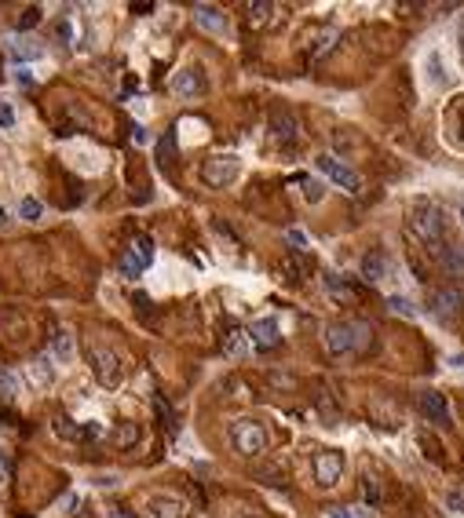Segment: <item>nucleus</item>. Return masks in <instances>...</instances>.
Instances as JSON below:
<instances>
[{
    "label": "nucleus",
    "instance_id": "a211bd4d",
    "mask_svg": "<svg viewBox=\"0 0 464 518\" xmlns=\"http://www.w3.org/2000/svg\"><path fill=\"white\" fill-rule=\"evenodd\" d=\"M270 121H275V135H278L282 142H293L296 128H293V117H289V113H285V110H275V117H270Z\"/></svg>",
    "mask_w": 464,
    "mask_h": 518
},
{
    "label": "nucleus",
    "instance_id": "0eeeda50",
    "mask_svg": "<svg viewBox=\"0 0 464 518\" xmlns=\"http://www.w3.org/2000/svg\"><path fill=\"white\" fill-rule=\"evenodd\" d=\"M344 475V457L337 449H322V452H314V478L322 489H329V485H337Z\"/></svg>",
    "mask_w": 464,
    "mask_h": 518
},
{
    "label": "nucleus",
    "instance_id": "393cba45",
    "mask_svg": "<svg viewBox=\"0 0 464 518\" xmlns=\"http://www.w3.org/2000/svg\"><path fill=\"white\" fill-rule=\"evenodd\" d=\"M15 394H19V380L8 369H0V398H15Z\"/></svg>",
    "mask_w": 464,
    "mask_h": 518
},
{
    "label": "nucleus",
    "instance_id": "f257e3e1",
    "mask_svg": "<svg viewBox=\"0 0 464 518\" xmlns=\"http://www.w3.org/2000/svg\"><path fill=\"white\" fill-rule=\"evenodd\" d=\"M322 336L329 354H362L373 343V329L365 321H329Z\"/></svg>",
    "mask_w": 464,
    "mask_h": 518
},
{
    "label": "nucleus",
    "instance_id": "e433bc0d",
    "mask_svg": "<svg viewBox=\"0 0 464 518\" xmlns=\"http://www.w3.org/2000/svg\"><path fill=\"white\" fill-rule=\"evenodd\" d=\"M461 216H464V198H461Z\"/></svg>",
    "mask_w": 464,
    "mask_h": 518
},
{
    "label": "nucleus",
    "instance_id": "7c9ffc66",
    "mask_svg": "<svg viewBox=\"0 0 464 518\" xmlns=\"http://www.w3.org/2000/svg\"><path fill=\"white\" fill-rule=\"evenodd\" d=\"M326 285H329V293H333V296H347V285H344V281H337L333 274L326 278Z\"/></svg>",
    "mask_w": 464,
    "mask_h": 518
},
{
    "label": "nucleus",
    "instance_id": "7ed1b4c3",
    "mask_svg": "<svg viewBox=\"0 0 464 518\" xmlns=\"http://www.w3.org/2000/svg\"><path fill=\"white\" fill-rule=\"evenodd\" d=\"M231 442L242 457H260V452L267 449V427L249 420V416H242V420L231 424Z\"/></svg>",
    "mask_w": 464,
    "mask_h": 518
},
{
    "label": "nucleus",
    "instance_id": "c756f323",
    "mask_svg": "<svg viewBox=\"0 0 464 518\" xmlns=\"http://www.w3.org/2000/svg\"><path fill=\"white\" fill-rule=\"evenodd\" d=\"M15 124V110L8 103H0V128H11Z\"/></svg>",
    "mask_w": 464,
    "mask_h": 518
},
{
    "label": "nucleus",
    "instance_id": "aec40b11",
    "mask_svg": "<svg viewBox=\"0 0 464 518\" xmlns=\"http://www.w3.org/2000/svg\"><path fill=\"white\" fill-rule=\"evenodd\" d=\"M362 496H365V504H370V508H380L384 493H380V482H377L373 475H365V478H362Z\"/></svg>",
    "mask_w": 464,
    "mask_h": 518
},
{
    "label": "nucleus",
    "instance_id": "bb28decb",
    "mask_svg": "<svg viewBox=\"0 0 464 518\" xmlns=\"http://www.w3.org/2000/svg\"><path fill=\"white\" fill-rule=\"evenodd\" d=\"M285 237H289V245H293V252H311V241L303 237V230H296V226H293V230L285 234Z\"/></svg>",
    "mask_w": 464,
    "mask_h": 518
},
{
    "label": "nucleus",
    "instance_id": "1a4fd4ad",
    "mask_svg": "<svg viewBox=\"0 0 464 518\" xmlns=\"http://www.w3.org/2000/svg\"><path fill=\"white\" fill-rule=\"evenodd\" d=\"M428 311L442 318V321H450L464 311V296L457 293V288H439V293H431V303H428Z\"/></svg>",
    "mask_w": 464,
    "mask_h": 518
},
{
    "label": "nucleus",
    "instance_id": "5701e85b",
    "mask_svg": "<svg viewBox=\"0 0 464 518\" xmlns=\"http://www.w3.org/2000/svg\"><path fill=\"white\" fill-rule=\"evenodd\" d=\"M270 11H275V4H267V0H260V4H249V22L252 26H263L270 19Z\"/></svg>",
    "mask_w": 464,
    "mask_h": 518
},
{
    "label": "nucleus",
    "instance_id": "f03ea898",
    "mask_svg": "<svg viewBox=\"0 0 464 518\" xmlns=\"http://www.w3.org/2000/svg\"><path fill=\"white\" fill-rule=\"evenodd\" d=\"M409 226L417 230V237L424 241L428 249H435L446 241V219L435 205H417L413 208V216H409Z\"/></svg>",
    "mask_w": 464,
    "mask_h": 518
},
{
    "label": "nucleus",
    "instance_id": "6ab92c4d",
    "mask_svg": "<svg viewBox=\"0 0 464 518\" xmlns=\"http://www.w3.org/2000/svg\"><path fill=\"white\" fill-rule=\"evenodd\" d=\"M52 354L59 362H70L73 358V336L70 332H55V339H52Z\"/></svg>",
    "mask_w": 464,
    "mask_h": 518
},
{
    "label": "nucleus",
    "instance_id": "6e6552de",
    "mask_svg": "<svg viewBox=\"0 0 464 518\" xmlns=\"http://www.w3.org/2000/svg\"><path fill=\"white\" fill-rule=\"evenodd\" d=\"M88 358H92V369H95V376H99V383H106V387H117L121 383V362H117L114 350L92 347Z\"/></svg>",
    "mask_w": 464,
    "mask_h": 518
},
{
    "label": "nucleus",
    "instance_id": "f8f14e48",
    "mask_svg": "<svg viewBox=\"0 0 464 518\" xmlns=\"http://www.w3.org/2000/svg\"><path fill=\"white\" fill-rule=\"evenodd\" d=\"M172 91L180 95V99H194V95H201V91H205V73H201L198 66L180 70V73L172 77Z\"/></svg>",
    "mask_w": 464,
    "mask_h": 518
},
{
    "label": "nucleus",
    "instance_id": "4468645a",
    "mask_svg": "<svg viewBox=\"0 0 464 518\" xmlns=\"http://www.w3.org/2000/svg\"><path fill=\"white\" fill-rule=\"evenodd\" d=\"M194 19H198V26L209 29V34H219V37L231 34V19H227L219 8H212V4H198V8H194Z\"/></svg>",
    "mask_w": 464,
    "mask_h": 518
},
{
    "label": "nucleus",
    "instance_id": "f3484780",
    "mask_svg": "<svg viewBox=\"0 0 464 518\" xmlns=\"http://www.w3.org/2000/svg\"><path fill=\"white\" fill-rule=\"evenodd\" d=\"M384 270H388V267H384V256L380 252H370V256L362 259V278L365 281H380Z\"/></svg>",
    "mask_w": 464,
    "mask_h": 518
},
{
    "label": "nucleus",
    "instance_id": "2f4dec72",
    "mask_svg": "<svg viewBox=\"0 0 464 518\" xmlns=\"http://www.w3.org/2000/svg\"><path fill=\"white\" fill-rule=\"evenodd\" d=\"M37 19H41V11H37V8H29V11L22 15V22H19V29H29V26H37Z\"/></svg>",
    "mask_w": 464,
    "mask_h": 518
},
{
    "label": "nucleus",
    "instance_id": "2eb2a0df",
    "mask_svg": "<svg viewBox=\"0 0 464 518\" xmlns=\"http://www.w3.org/2000/svg\"><path fill=\"white\" fill-rule=\"evenodd\" d=\"M180 515H183L180 500H172V496H150L147 518H180Z\"/></svg>",
    "mask_w": 464,
    "mask_h": 518
},
{
    "label": "nucleus",
    "instance_id": "72a5a7b5",
    "mask_svg": "<svg viewBox=\"0 0 464 518\" xmlns=\"http://www.w3.org/2000/svg\"><path fill=\"white\" fill-rule=\"evenodd\" d=\"M8 471H11V460H8V452H0V482L8 478Z\"/></svg>",
    "mask_w": 464,
    "mask_h": 518
},
{
    "label": "nucleus",
    "instance_id": "c9c22d12",
    "mask_svg": "<svg viewBox=\"0 0 464 518\" xmlns=\"http://www.w3.org/2000/svg\"><path fill=\"white\" fill-rule=\"evenodd\" d=\"M238 518H256V515H238Z\"/></svg>",
    "mask_w": 464,
    "mask_h": 518
},
{
    "label": "nucleus",
    "instance_id": "412c9836",
    "mask_svg": "<svg viewBox=\"0 0 464 518\" xmlns=\"http://www.w3.org/2000/svg\"><path fill=\"white\" fill-rule=\"evenodd\" d=\"M296 183L303 186V198H307L311 205H314V201H322V193H326V190H322V183H318V179H311V175H296Z\"/></svg>",
    "mask_w": 464,
    "mask_h": 518
},
{
    "label": "nucleus",
    "instance_id": "473e14b6",
    "mask_svg": "<svg viewBox=\"0 0 464 518\" xmlns=\"http://www.w3.org/2000/svg\"><path fill=\"white\" fill-rule=\"evenodd\" d=\"M326 518H355L347 508H326Z\"/></svg>",
    "mask_w": 464,
    "mask_h": 518
},
{
    "label": "nucleus",
    "instance_id": "b1692460",
    "mask_svg": "<svg viewBox=\"0 0 464 518\" xmlns=\"http://www.w3.org/2000/svg\"><path fill=\"white\" fill-rule=\"evenodd\" d=\"M388 311L403 314V318H413V314H417V306H413L406 296H388Z\"/></svg>",
    "mask_w": 464,
    "mask_h": 518
},
{
    "label": "nucleus",
    "instance_id": "a878e982",
    "mask_svg": "<svg viewBox=\"0 0 464 518\" xmlns=\"http://www.w3.org/2000/svg\"><path fill=\"white\" fill-rule=\"evenodd\" d=\"M41 212H44V208H41V201H37V198H26V201L19 205V216H22V219H29V223L41 219Z\"/></svg>",
    "mask_w": 464,
    "mask_h": 518
},
{
    "label": "nucleus",
    "instance_id": "39448f33",
    "mask_svg": "<svg viewBox=\"0 0 464 518\" xmlns=\"http://www.w3.org/2000/svg\"><path fill=\"white\" fill-rule=\"evenodd\" d=\"M318 168H322L333 183H337L340 190H347V193H358L362 190V179H358V172L351 168V165H344V161H337L333 154H322L318 157Z\"/></svg>",
    "mask_w": 464,
    "mask_h": 518
},
{
    "label": "nucleus",
    "instance_id": "423d86ee",
    "mask_svg": "<svg viewBox=\"0 0 464 518\" xmlns=\"http://www.w3.org/2000/svg\"><path fill=\"white\" fill-rule=\"evenodd\" d=\"M150 259H154V241L150 237H136L132 249L121 256V274H124V278H139V274L150 267Z\"/></svg>",
    "mask_w": 464,
    "mask_h": 518
},
{
    "label": "nucleus",
    "instance_id": "cd10ccee",
    "mask_svg": "<svg viewBox=\"0 0 464 518\" xmlns=\"http://www.w3.org/2000/svg\"><path fill=\"white\" fill-rule=\"evenodd\" d=\"M55 431L62 434V438H81V434H95V431H81V427H73L70 420H59V424H55Z\"/></svg>",
    "mask_w": 464,
    "mask_h": 518
},
{
    "label": "nucleus",
    "instance_id": "4be33fe9",
    "mask_svg": "<svg viewBox=\"0 0 464 518\" xmlns=\"http://www.w3.org/2000/svg\"><path fill=\"white\" fill-rule=\"evenodd\" d=\"M223 347H227L231 358H242V354H245V332L231 329V332H227V343H223Z\"/></svg>",
    "mask_w": 464,
    "mask_h": 518
},
{
    "label": "nucleus",
    "instance_id": "ddd939ff",
    "mask_svg": "<svg viewBox=\"0 0 464 518\" xmlns=\"http://www.w3.org/2000/svg\"><path fill=\"white\" fill-rule=\"evenodd\" d=\"M249 336H252V343L260 347V350H275V347L282 343V332H278V321H275V318H260V321H252Z\"/></svg>",
    "mask_w": 464,
    "mask_h": 518
},
{
    "label": "nucleus",
    "instance_id": "9d476101",
    "mask_svg": "<svg viewBox=\"0 0 464 518\" xmlns=\"http://www.w3.org/2000/svg\"><path fill=\"white\" fill-rule=\"evenodd\" d=\"M431 256H435V263L442 267L446 278H464V249H461V245L442 241V245L431 249Z\"/></svg>",
    "mask_w": 464,
    "mask_h": 518
},
{
    "label": "nucleus",
    "instance_id": "9b49d317",
    "mask_svg": "<svg viewBox=\"0 0 464 518\" xmlns=\"http://www.w3.org/2000/svg\"><path fill=\"white\" fill-rule=\"evenodd\" d=\"M421 409H424V416H428L439 431H446V427L454 424V420H450V406H446V398H442L439 391H421Z\"/></svg>",
    "mask_w": 464,
    "mask_h": 518
},
{
    "label": "nucleus",
    "instance_id": "20e7f679",
    "mask_svg": "<svg viewBox=\"0 0 464 518\" xmlns=\"http://www.w3.org/2000/svg\"><path fill=\"white\" fill-rule=\"evenodd\" d=\"M238 172H242V161L234 154H219V157H209L201 165V179L209 186H231L238 179Z\"/></svg>",
    "mask_w": 464,
    "mask_h": 518
},
{
    "label": "nucleus",
    "instance_id": "f704fd0d",
    "mask_svg": "<svg viewBox=\"0 0 464 518\" xmlns=\"http://www.w3.org/2000/svg\"><path fill=\"white\" fill-rule=\"evenodd\" d=\"M8 223V216H4V208H0V226H4Z\"/></svg>",
    "mask_w": 464,
    "mask_h": 518
},
{
    "label": "nucleus",
    "instance_id": "c85d7f7f",
    "mask_svg": "<svg viewBox=\"0 0 464 518\" xmlns=\"http://www.w3.org/2000/svg\"><path fill=\"white\" fill-rule=\"evenodd\" d=\"M446 504H450L454 511L464 515V485H457V489H450V496H446Z\"/></svg>",
    "mask_w": 464,
    "mask_h": 518
},
{
    "label": "nucleus",
    "instance_id": "dca6fc26",
    "mask_svg": "<svg viewBox=\"0 0 464 518\" xmlns=\"http://www.w3.org/2000/svg\"><path fill=\"white\" fill-rule=\"evenodd\" d=\"M424 70H428V77H431V84H435V88H450V77L442 73V55L439 52H428Z\"/></svg>",
    "mask_w": 464,
    "mask_h": 518
}]
</instances>
